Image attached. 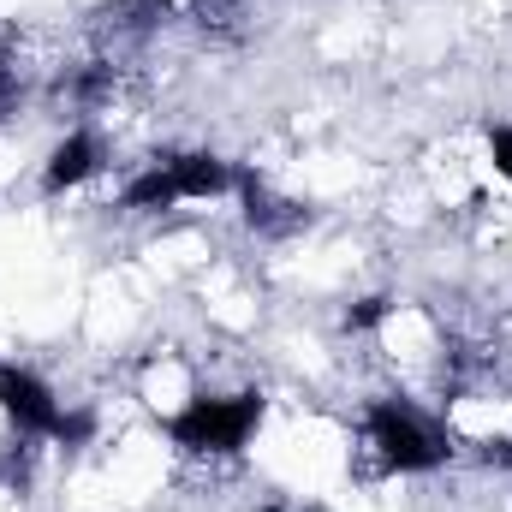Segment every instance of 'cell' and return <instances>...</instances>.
<instances>
[{
  "mask_svg": "<svg viewBox=\"0 0 512 512\" xmlns=\"http://www.w3.org/2000/svg\"><path fill=\"white\" fill-rule=\"evenodd\" d=\"M239 197H245V221H251L256 239H292V233L310 227V209L280 197V191H268L256 173H239Z\"/></svg>",
  "mask_w": 512,
  "mask_h": 512,
  "instance_id": "5b68a950",
  "label": "cell"
},
{
  "mask_svg": "<svg viewBox=\"0 0 512 512\" xmlns=\"http://www.w3.org/2000/svg\"><path fill=\"white\" fill-rule=\"evenodd\" d=\"M221 191H239V173H233L221 155H209V149H185V155H161V161H149L126 191H120V209L155 215V209H173V203L221 197Z\"/></svg>",
  "mask_w": 512,
  "mask_h": 512,
  "instance_id": "6da1fadb",
  "label": "cell"
},
{
  "mask_svg": "<svg viewBox=\"0 0 512 512\" xmlns=\"http://www.w3.org/2000/svg\"><path fill=\"white\" fill-rule=\"evenodd\" d=\"M96 167H102V137H96V131H72V137H60V143H54L42 185L60 197V191H72V185H84Z\"/></svg>",
  "mask_w": 512,
  "mask_h": 512,
  "instance_id": "52a82bcc",
  "label": "cell"
},
{
  "mask_svg": "<svg viewBox=\"0 0 512 512\" xmlns=\"http://www.w3.org/2000/svg\"><path fill=\"white\" fill-rule=\"evenodd\" d=\"M364 435L382 453L387 471H435L453 459V435L429 411H417L411 399H376L364 411Z\"/></svg>",
  "mask_w": 512,
  "mask_h": 512,
  "instance_id": "7a4b0ae2",
  "label": "cell"
},
{
  "mask_svg": "<svg viewBox=\"0 0 512 512\" xmlns=\"http://www.w3.org/2000/svg\"><path fill=\"white\" fill-rule=\"evenodd\" d=\"M262 423V393H197L185 411L167 417L173 447L185 453H239Z\"/></svg>",
  "mask_w": 512,
  "mask_h": 512,
  "instance_id": "3957f363",
  "label": "cell"
},
{
  "mask_svg": "<svg viewBox=\"0 0 512 512\" xmlns=\"http://www.w3.org/2000/svg\"><path fill=\"white\" fill-rule=\"evenodd\" d=\"M167 18H173L167 0H108L96 12V30H102V42H149Z\"/></svg>",
  "mask_w": 512,
  "mask_h": 512,
  "instance_id": "8992f818",
  "label": "cell"
},
{
  "mask_svg": "<svg viewBox=\"0 0 512 512\" xmlns=\"http://www.w3.org/2000/svg\"><path fill=\"white\" fill-rule=\"evenodd\" d=\"M24 90H30V66H24V54H18V48H6V42H0V114H6V108H18V102H24Z\"/></svg>",
  "mask_w": 512,
  "mask_h": 512,
  "instance_id": "9c48e42d",
  "label": "cell"
},
{
  "mask_svg": "<svg viewBox=\"0 0 512 512\" xmlns=\"http://www.w3.org/2000/svg\"><path fill=\"white\" fill-rule=\"evenodd\" d=\"M0 411L18 423L24 441H66V447H84L96 417L90 411H66L54 399V387L42 382L36 370L24 364H0Z\"/></svg>",
  "mask_w": 512,
  "mask_h": 512,
  "instance_id": "277c9868",
  "label": "cell"
},
{
  "mask_svg": "<svg viewBox=\"0 0 512 512\" xmlns=\"http://www.w3.org/2000/svg\"><path fill=\"white\" fill-rule=\"evenodd\" d=\"M489 155H495V173L512 179V126H501L495 137H489Z\"/></svg>",
  "mask_w": 512,
  "mask_h": 512,
  "instance_id": "8fae6325",
  "label": "cell"
},
{
  "mask_svg": "<svg viewBox=\"0 0 512 512\" xmlns=\"http://www.w3.org/2000/svg\"><path fill=\"white\" fill-rule=\"evenodd\" d=\"M387 316V298H358L352 310H346V328H376Z\"/></svg>",
  "mask_w": 512,
  "mask_h": 512,
  "instance_id": "30bf717a",
  "label": "cell"
},
{
  "mask_svg": "<svg viewBox=\"0 0 512 512\" xmlns=\"http://www.w3.org/2000/svg\"><path fill=\"white\" fill-rule=\"evenodd\" d=\"M191 12H197V24H203V30H221V36H233V30H245V18H251V0H191Z\"/></svg>",
  "mask_w": 512,
  "mask_h": 512,
  "instance_id": "ba28073f",
  "label": "cell"
}]
</instances>
